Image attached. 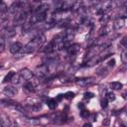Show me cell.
Listing matches in <instances>:
<instances>
[{
	"instance_id": "obj_8",
	"label": "cell",
	"mask_w": 127,
	"mask_h": 127,
	"mask_svg": "<svg viewBox=\"0 0 127 127\" xmlns=\"http://www.w3.org/2000/svg\"><path fill=\"white\" fill-rule=\"evenodd\" d=\"M3 92H4L5 95H7L9 97H12V96H14V95H16L18 93V88L16 86H14V85H9V86L4 87Z\"/></svg>"
},
{
	"instance_id": "obj_28",
	"label": "cell",
	"mask_w": 127,
	"mask_h": 127,
	"mask_svg": "<svg viewBox=\"0 0 127 127\" xmlns=\"http://www.w3.org/2000/svg\"><path fill=\"white\" fill-rule=\"evenodd\" d=\"M64 97H65V98H72V97H74V92H71V91H68V92H66L65 94H64Z\"/></svg>"
},
{
	"instance_id": "obj_5",
	"label": "cell",
	"mask_w": 127,
	"mask_h": 127,
	"mask_svg": "<svg viewBox=\"0 0 127 127\" xmlns=\"http://www.w3.org/2000/svg\"><path fill=\"white\" fill-rule=\"evenodd\" d=\"M75 83L81 87H86L94 83V78L93 77H84V78H76Z\"/></svg>"
},
{
	"instance_id": "obj_6",
	"label": "cell",
	"mask_w": 127,
	"mask_h": 127,
	"mask_svg": "<svg viewBox=\"0 0 127 127\" xmlns=\"http://www.w3.org/2000/svg\"><path fill=\"white\" fill-rule=\"evenodd\" d=\"M19 74L21 75V77H22L25 81L31 80V79L33 78V76H34L33 72H32L29 68H23V69H21L20 72H19Z\"/></svg>"
},
{
	"instance_id": "obj_13",
	"label": "cell",
	"mask_w": 127,
	"mask_h": 127,
	"mask_svg": "<svg viewBox=\"0 0 127 127\" xmlns=\"http://www.w3.org/2000/svg\"><path fill=\"white\" fill-rule=\"evenodd\" d=\"M41 51H42V52H45V53H48V54H51V53L55 52L56 50H55V45H54V43L51 41V42L48 43Z\"/></svg>"
},
{
	"instance_id": "obj_12",
	"label": "cell",
	"mask_w": 127,
	"mask_h": 127,
	"mask_svg": "<svg viewBox=\"0 0 127 127\" xmlns=\"http://www.w3.org/2000/svg\"><path fill=\"white\" fill-rule=\"evenodd\" d=\"M22 48H23V45L21 43H19V42H16V43H14V44H12L10 46V52L12 54L16 55V54H18V53L21 52Z\"/></svg>"
},
{
	"instance_id": "obj_4",
	"label": "cell",
	"mask_w": 127,
	"mask_h": 127,
	"mask_svg": "<svg viewBox=\"0 0 127 127\" xmlns=\"http://www.w3.org/2000/svg\"><path fill=\"white\" fill-rule=\"evenodd\" d=\"M0 35L4 39H10V38H13L16 35V30L13 27H5L4 29L1 30Z\"/></svg>"
},
{
	"instance_id": "obj_19",
	"label": "cell",
	"mask_w": 127,
	"mask_h": 127,
	"mask_svg": "<svg viewBox=\"0 0 127 127\" xmlns=\"http://www.w3.org/2000/svg\"><path fill=\"white\" fill-rule=\"evenodd\" d=\"M32 24L30 23V21H26L24 24H23V33H27L29 32L31 29H32Z\"/></svg>"
},
{
	"instance_id": "obj_3",
	"label": "cell",
	"mask_w": 127,
	"mask_h": 127,
	"mask_svg": "<svg viewBox=\"0 0 127 127\" xmlns=\"http://www.w3.org/2000/svg\"><path fill=\"white\" fill-rule=\"evenodd\" d=\"M102 49H104L103 45H96V46H93V47L89 48V50L86 53V57L85 58H87L89 60V59H91L93 57H96L102 51Z\"/></svg>"
},
{
	"instance_id": "obj_29",
	"label": "cell",
	"mask_w": 127,
	"mask_h": 127,
	"mask_svg": "<svg viewBox=\"0 0 127 127\" xmlns=\"http://www.w3.org/2000/svg\"><path fill=\"white\" fill-rule=\"evenodd\" d=\"M94 96V94L92 93V92H85L84 93V95H83V97L85 98V99H89V98H92Z\"/></svg>"
},
{
	"instance_id": "obj_15",
	"label": "cell",
	"mask_w": 127,
	"mask_h": 127,
	"mask_svg": "<svg viewBox=\"0 0 127 127\" xmlns=\"http://www.w3.org/2000/svg\"><path fill=\"white\" fill-rule=\"evenodd\" d=\"M47 105L50 109H56L57 106H58V103H57V100L56 99H53V98H50L47 100Z\"/></svg>"
},
{
	"instance_id": "obj_22",
	"label": "cell",
	"mask_w": 127,
	"mask_h": 127,
	"mask_svg": "<svg viewBox=\"0 0 127 127\" xmlns=\"http://www.w3.org/2000/svg\"><path fill=\"white\" fill-rule=\"evenodd\" d=\"M121 61H122L123 64H126L127 63V52H126L125 49L121 53Z\"/></svg>"
},
{
	"instance_id": "obj_18",
	"label": "cell",
	"mask_w": 127,
	"mask_h": 127,
	"mask_svg": "<svg viewBox=\"0 0 127 127\" xmlns=\"http://www.w3.org/2000/svg\"><path fill=\"white\" fill-rule=\"evenodd\" d=\"M17 102L12 101V100H7V99H1L0 100V104L5 105V106H15Z\"/></svg>"
},
{
	"instance_id": "obj_23",
	"label": "cell",
	"mask_w": 127,
	"mask_h": 127,
	"mask_svg": "<svg viewBox=\"0 0 127 127\" xmlns=\"http://www.w3.org/2000/svg\"><path fill=\"white\" fill-rule=\"evenodd\" d=\"M106 99L108 101H114L115 100V94L113 92H107L106 93Z\"/></svg>"
},
{
	"instance_id": "obj_17",
	"label": "cell",
	"mask_w": 127,
	"mask_h": 127,
	"mask_svg": "<svg viewBox=\"0 0 127 127\" xmlns=\"http://www.w3.org/2000/svg\"><path fill=\"white\" fill-rule=\"evenodd\" d=\"M110 86H111V88H113L115 90H119V89H121L123 87V84L120 81H112L110 83Z\"/></svg>"
},
{
	"instance_id": "obj_11",
	"label": "cell",
	"mask_w": 127,
	"mask_h": 127,
	"mask_svg": "<svg viewBox=\"0 0 127 127\" xmlns=\"http://www.w3.org/2000/svg\"><path fill=\"white\" fill-rule=\"evenodd\" d=\"M8 10H9V12L11 13V14H16V13H18L19 11H21L22 10V6H21V3H19V2H14L9 8H8Z\"/></svg>"
},
{
	"instance_id": "obj_10",
	"label": "cell",
	"mask_w": 127,
	"mask_h": 127,
	"mask_svg": "<svg viewBox=\"0 0 127 127\" xmlns=\"http://www.w3.org/2000/svg\"><path fill=\"white\" fill-rule=\"evenodd\" d=\"M80 50V46L78 44H72V45H69L67 47V53L69 56H74L76 55Z\"/></svg>"
},
{
	"instance_id": "obj_9",
	"label": "cell",
	"mask_w": 127,
	"mask_h": 127,
	"mask_svg": "<svg viewBox=\"0 0 127 127\" xmlns=\"http://www.w3.org/2000/svg\"><path fill=\"white\" fill-rule=\"evenodd\" d=\"M37 75H38V77H44V76H46L47 74H48V72H49V67H48V65L45 64H42L41 66H38V68H37Z\"/></svg>"
},
{
	"instance_id": "obj_32",
	"label": "cell",
	"mask_w": 127,
	"mask_h": 127,
	"mask_svg": "<svg viewBox=\"0 0 127 127\" xmlns=\"http://www.w3.org/2000/svg\"><path fill=\"white\" fill-rule=\"evenodd\" d=\"M63 97H64V94H59V96L57 97V99H58V100H61Z\"/></svg>"
},
{
	"instance_id": "obj_14",
	"label": "cell",
	"mask_w": 127,
	"mask_h": 127,
	"mask_svg": "<svg viewBox=\"0 0 127 127\" xmlns=\"http://www.w3.org/2000/svg\"><path fill=\"white\" fill-rule=\"evenodd\" d=\"M0 125L1 126H6V127L11 125L10 119L5 114H0Z\"/></svg>"
},
{
	"instance_id": "obj_30",
	"label": "cell",
	"mask_w": 127,
	"mask_h": 127,
	"mask_svg": "<svg viewBox=\"0 0 127 127\" xmlns=\"http://www.w3.org/2000/svg\"><path fill=\"white\" fill-rule=\"evenodd\" d=\"M108 28H107V26H104L101 30H100V35L102 36V35H106L107 33H108V30H107Z\"/></svg>"
},
{
	"instance_id": "obj_24",
	"label": "cell",
	"mask_w": 127,
	"mask_h": 127,
	"mask_svg": "<svg viewBox=\"0 0 127 127\" xmlns=\"http://www.w3.org/2000/svg\"><path fill=\"white\" fill-rule=\"evenodd\" d=\"M88 115H89V112H88V110H86V109H81V111H80V116L82 117V118H87L88 117Z\"/></svg>"
},
{
	"instance_id": "obj_20",
	"label": "cell",
	"mask_w": 127,
	"mask_h": 127,
	"mask_svg": "<svg viewBox=\"0 0 127 127\" xmlns=\"http://www.w3.org/2000/svg\"><path fill=\"white\" fill-rule=\"evenodd\" d=\"M7 10H8V8H7L6 4L2 0H0V15L3 14V13H5Z\"/></svg>"
},
{
	"instance_id": "obj_21",
	"label": "cell",
	"mask_w": 127,
	"mask_h": 127,
	"mask_svg": "<svg viewBox=\"0 0 127 127\" xmlns=\"http://www.w3.org/2000/svg\"><path fill=\"white\" fill-rule=\"evenodd\" d=\"M15 74V72L14 71H10L5 77H4V80H3V82H8V81H11V79H12V77H13V75Z\"/></svg>"
},
{
	"instance_id": "obj_1",
	"label": "cell",
	"mask_w": 127,
	"mask_h": 127,
	"mask_svg": "<svg viewBox=\"0 0 127 127\" xmlns=\"http://www.w3.org/2000/svg\"><path fill=\"white\" fill-rule=\"evenodd\" d=\"M46 42V37L43 33H39L37 34L27 45H25L21 52H22V55H28V54H32L34 53L36 50H38L39 48H41L44 43Z\"/></svg>"
},
{
	"instance_id": "obj_7",
	"label": "cell",
	"mask_w": 127,
	"mask_h": 127,
	"mask_svg": "<svg viewBox=\"0 0 127 127\" xmlns=\"http://www.w3.org/2000/svg\"><path fill=\"white\" fill-rule=\"evenodd\" d=\"M125 23H126V17L123 16V17H119L118 19H116L113 23V28L114 30L118 31L120 29H122L124 26H125Z\"/></svg>"
},
{
	"instance_id": "obj_25",
	"label": "cell",
	"mask_w": 127,
	"mask_h": 127,
	"mask_svg": "<svg viewBox=\"0 0 127 127\" xmlns=\"http://www.w3.org/2000/svg\"><path fill=\"white\" fill-rule=\"evenodd\" d=\"M4 48H5V40H4V38L0 35V53L4 50Z\"/></svg>"
},
{
	"instance_id": "obj_26",
	"label": "cell",
	"mask_w": 127,
	"mask_h": 127,
	"mask_svg": "<svg viewBox=\"0 0 127 127\" xmlns=\"http://www.w3.org/2000/svg\"><path fill=\"white\" fill-rule=\"evenodd\" d=\"M108 100L106 99V98H103V99H101V101H100V105H101V107L102 108H106L107 107V105H108Z\"/></svg>"
},
{
	"instance_id": "obj_27",
	"label": "cell",
	"mask_w": 127,
	"mask_h": 127,
	"mask_svg": "<svg viewBox=\"0 0 127 127\" xmlns=\"http://www.w3.org/2000/svg\"><path fill=\"white\" fill-rule=\"evenodd\" d=\"M114 64H115V60H114V59H111V60L107 63V67L110 69L111 67H113V66H114Z\"/></svg>"
},
{
	"instance_id": "obj_2",
	"label": "cell",
	"mask_w": 127,
	"mask_h": 127,
	"mask_svg": "<svg viewBox=\"0 0 127 127\" xmlns=\"http://www.w3.org/2000/svg\"><path fill=\"white\" fill-rule=\"evenodd\" d=\"M27 16H28V13H27L26 10H21L18 13H16L15 17H14V20H13L14 25H16V26L23 25L27 20Z\"/></svg>"
},
{
	"instance_id": "obj_31",
	"label": "cell",
	"mask_w": 127,
	"mask_h": 127,
	"mask_svg": "<svg viewBox=\"0 0 127 127\" xmlns=\"http://www.w3.org/2000/svg\"><path fill=\"white\" fill-rule=\"evenodd\" d=\"M121 44H122L124 47H126V37H124V38L122 39V41H121Z\"/></svg>"
},
{
	"instance_id": "obj_16",
	"label": "cell",
	"mask_w": 127,
	"mask_h": 127,
	"mask_svg": "<svg viewBox=\"0 0 127 127\" xmlns=\"http://www.w3.org/2000/svg\"><path fill=\"white\" fill-rule=\"evenodd\" d=\"M24 88L27 90V91H29V92H33V91H35V84L32 82V81H28L25 85H24Z\"/></svg>"
},
{
	"instance_id": "obj_33",
	"label": "cell",
	"mask_w": 127,
	"mask_h": 127,
	"mask_svg": "<svg viewBox=\"0 0 127 127\" xmlns=\"http://www.w3.org/2000/svg\"><path fill=\"white\" fill-rule=\"evenodd\" d=\"M78 107H79L80 109H83V108H84V105H83L82 103H79V104H78Z\"/></svg>"
}]
</instances>
